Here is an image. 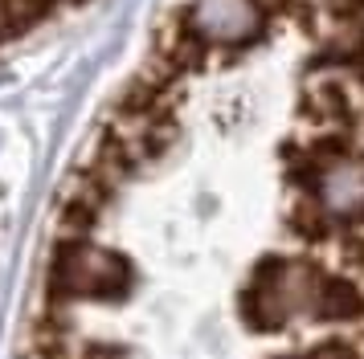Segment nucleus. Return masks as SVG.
<instances>
[{
  "mask_svg": "<svg viewBox=\"0 0 364 359\" xmlns=\"http://www.w3.org/2000/svg\"><path fill=\"white\" fill-rule=\"evenodd\" d=\"M291 176L331 228L364 225V151L352 147L348 131L319 127L311 143L295 155Z\"/></svg>",
  "mask_w": 364,
  "mask_h": 359,
  "instance_id": "nucleus-1",
  "label": "nucleus"
},
{
  "mask_svg": "<svg viewBox=\"0 0 364 359\" xmlns=\"http://www.w3.org/2000/svg\"><path fill=\"white\" fill-rule=\"evenodd\" d=\"M323 277L328 274L315 265V258H266L242 294V310L254 326L274 331L295 314H311Z\"/></svg>",
  "mask_w": 364,
  "mask_h": 359,
  "instance_id": "nucleus-2",
  "label": "nucleus"
},
{
  "mask_svg": "<svg viewBox=\"0 0 364 359\" xmlns=\"http://www.w3.org/2000/svg\"><path fill=\"white\" fill-rule=\"evenodd\" d=\"M132 290V265L99 249L90 241H62L58 258H53L50 274V294L53 302H78V298H95V302H111Z\"/></svg>",
  "mask_w": 364,
  "mask_h": 359,
  "instance_id": "nucleus-3",
  "label": "nucleus"
},
{
  "mask_svg": "<svg viewBox=\"0 0 364 359\" xmlns=\"http://www.w3.org/2000/svg\"><path fill=\"white\" fill-rule=\"evenodd\" d=\"M262 0H188L181 25L205 53L209 49H242L262 33Z\"/></svg>",
  "mask_w": 364,
  "mask_h": 359,
  "instance_id": "nucleus-4",
  "label": "nucleus"
},
{
  "mask_svg": "<svg viewBox=\"0 0 364 359\" xmlns=\"http://www.w3.org/2000/svg\"><path fill=\"white\" fill-rule=\"evenodd\" d=\"M287 359H356V355H352V343H328V347H311L303 355H287Z\"/></svg>",
  "mask_w": 364,
  "mask_h": 359,
  "instance_id": "nucleus-5",
  "label": "nucleus"
},
{
  "mask_svg": "<svg viewBox=\"0 0 364 359\" xmlns=\"http://www.w3.org/2000/svg\"><path fill=\"white\" fill-rule=\"evenodd\" d=\"M13 33V25H9V13H4V0H0V41Z\"/></svg>",
  "mask_w": 364,
  "mask_h": 359,
  "instance_id": "nucleus-6",
  "label": "nucleus"
}]
</instances>
